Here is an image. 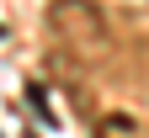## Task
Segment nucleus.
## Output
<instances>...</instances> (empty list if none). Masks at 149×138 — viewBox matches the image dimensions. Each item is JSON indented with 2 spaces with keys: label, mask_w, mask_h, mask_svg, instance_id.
Here are the masks:
<instances>
[{
  "label": "nucleus",
  "mask_w": 149,
  "mask_h": 138,
  "mask_svg": "<svg viewBox=\"0 0 149 138\" xmlns=\"http://www.w3.org/2000/svg\"><path fill=\"white\" fill-rule=\"evenodd\" d=\"M53 21L74 27L80 37H101V16H96V6H85V0H53Z\"/></svg>",
  "instance_id": "nucleus-1"
}]
</instances>
